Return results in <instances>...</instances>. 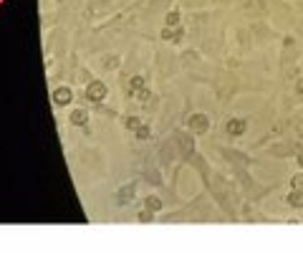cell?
<instances>
[{"label":"cell","mask_w":303,"mask_h":253,"mask_svg":"<svg viewBox=\"0 0 303 253\" xmlns=\"http://www.w3.org/2000/svg\"><path fill=\"white\" fill-rule=\"evenodd\" d=\"M86 99H89V101H104L106 99V86H104V84L101 81H91L89 84V86H86Z\"/></svg>","instance_id":"cell-1"},{"label":"cell","mask_w":303,"mask_h":253,"mask_svg":"<svg viewBox=\"0 0 303 253\" xmlns=\"http://www.w3.org/2000/svg\"><path fill=\"white\" fill-rule=\"evenodd\" d=\"M187 126H189L192 132L202 134V132H207V126H210V119H207L205 114H192V117H189V122H187Z\"/></svg>","instance_id":"cell-2"},{"label":"cell","mask_w":303,"mask_h":253,"mask_svg":"<svg viewBox=\"0 0 303 253\" xmlns=\"http://www.w3.org/2000/svg\"><path fill=\"white\" fill-rule=\"evenodd\" d=\"M71 99H74V94H71V89H66V86H58V89L53 91V104H56V107H66Z\"/></svg>","instance_id":"cell-3"},{"label":"cell","mask_w":303,"mask_h":253,"mask_svg":"<svg viewBox=\"0 0 303 253\" xmlns=\"http://www.w3.org/2000/svg\"><path fill=\"white\" fill-rule=\"evenodd\" d=\"M225 129H227L230 137H240V134L248 129V124H245L243 119H230V122L225 124Z\"/></svg>","instance_id":"cell-4"},{"label":"cell","mask_w":303,"mask_h":253,"mask_svg":"<svg viewBox=\"0 0 303 253\" xmlns=\"http://www.w3.org/2000/svg\"><path fill=\"white\" fill-rule=\"evenodd\" d=\"M142 89H144V76H132V79H129V84H126V94L137 96Z\"/></svg>","instance_id":"cell-5"},{"label":"cell","mask_w":303,"mask_h":253,"mask_svg":"<svg viewBox=\"0 0 303 253\" xmlns=\"http://www.w3.org/2000/svg\"><path fill=\"white\" fill-rule=\"evenodd\" d=\"M286 203H288L291 208H303V190H301V187H293L291 195L286 198Z\"/></svg>","instance_id":"cell-6"},{"label":"cell","mask_w":303,"mask_h":253,"mask_svg":"<svg viewBox=\"0 0 303 253\" xmlns=\"http://www.w3.org/2000/svg\"><path fill=\"white\" fill-rule=\"evenodd\" d=\"M86 122H89V114H86V109H74V112H71V124H74V126H83Z\"/></svg>","instance_id":"cell-7"},{"label":"cell","mask_w":303,"mask_h":253,"mask_svg":"<svg viewBox=\"0 0 303 253\" xmlns=\"http://www.w3.org/2000/svg\"><path fill=\"white\" fill-rule=\"evenodd\" d=\"M162 38H164V41H172V43H177V41L182 38V28H177V26H175V31L164 28V31H162Z\"/></svg>","instance_id":"cell-8"},{"label":"cell","mask_w":303,"mask_h":253,"mask_svg":"<svg viewBox=\"0 0 303 253\" xmlns=\"http://www.w3.org/2000/svg\"><path fill=\"white\" fill-rule=\"evenodd\" d=\"M129 198H134V185H126L124 190H121V193H119V203L121 205H126V200Z\"/></svg>","instance_id":"cell-9"},{"label":"cell","mask_w":303,"mask_h":253,"mask_svg":"<svg viewBox=\"0 0 303 253\" xmlns=\"http://www.w3.org/2000/svg\"><path fill=\"white\" fill-rule=\"evenodd\" d=\"M144 205H147V210H152V213H157V210L162 208V203H159V198H152V195H149V198L144 200Z\"/></svg>","instance_id":"cell-10"},{"label":"cell","mask_w":303,"mask_h":253,"mask_svg":"<svg viewBox=\"0 0 303 253\" xmlns=\"http://www.w3.org/2000/svg\"><path fill=\"white\" fill-rule=\"evenodd\" d=\"M172 26H180V10H169L167 13V28Z\"/></svg>","instance_id":"cell-11"},{"label":"cell","mask_w":303,"mask_h":253,"mask_svg":"<svg viewBox=\"0 0 303 253\" xmlns=\"http://www.w3.org/2000/svg\"><path fill=\"white\" fill-rule=\"evenodd\" d=\"M134 134H137L139 139H149V134H152V132H149V126H147V124H139V129H134Z\"/></svg>","instance_id":"cell-12"},{"label":"cell","mask_w":303,"mask_h":253,"mask_svg":"<svg viewBox=\"0 0 303 253\" xmlns=\"http://www.w3.org/2000/svg\"><path fill=\"white\" fill-rule=\"evenodd\" d=\"M139 119L137 117H126V122H124V126H126V129H139Z\"/></svg>","instance_id":"cell-13"},{"label":"cell","mask_w":303,"mask_h":253,"mask_svg":"<svg viewBox=\"0 0 303 253\" xmlns=\"http://www.w3.org/2000/svg\"><path fill=\"white\" fill-rule=\"evenodd\" d=\"M152 99H154V96H152V94H149V91H147V89H142V91H139V101H142V104H144V107H147V104H149V101H152Z\"/></svg>","instance_id":"cell-14"},{"label":"cell","mask_w":303,"mask_h":253,"mask_svg":"<svg viewBox=\"0 0 303 253\" xmlns=\"http://www.w3.org/2000/svg\"><path fill=\"white\" fill-rule=\"evenodd\" d=\"M291 185H293V187H301V190H303V175H296V177L291 180Z\"/></svg>","instance_id":"cell-15"},{"label":"cell","mask_w":303,"mask_h":253,"mask_svg":"<svg viewBox=\"0 0 303 253\" xmlns=\"http://www.w3.org/2000/svg\"><path fill=\"white\" fill-rule=\"evenodd\" d=\"M139 220H142V223L152 220V210H147V213H139Z\"/></svg>","instance_id":"cell-16"},{"label":"cell","mask_w":303,"mask_h":253,"mask_svg":"<svg viewBox=\"0 0 303 253\" xmlns=\"http://www.w3.org/2000/svg\"><path fill=\"white\" fill-rule=\"evenodd\" d=\"M298 165H301V167H303V152H301V155H298Z\"/></svg>","instance_id":"cell-17"}]
</instances>
